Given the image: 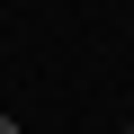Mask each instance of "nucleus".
I'll return each mask as SVG.
<instances>
[{
  "instance_id": "nucleus-1",
  "label": "nucleus",
  "mask_w": 134,
  "mask_h": 134,
  "mask_svg": "<svg viewBox=\"0 0 134 134\" xmlns=\"http://www.w3.org/2000/svg\"><path fill=\"white\" fill-rule=\"evenodd\" d=\"M0 134H18V125H9V116H0Z\"/></svg>"
},
{
  "instance_id": "nucleus-2",
  "label": "nucleus",
  "mask_w": 134,
  "mask_h": 134,
  "mask_svg": "<svg viewBox=\"0 0 134 134\" xmlns=\"http://www.w3.org/2000/svg\"><path fill=\"white\" fill-rule=\"evenodd\" d=\"M125 134H134V125H125Z\"/></svg>"
}]
</instances>
